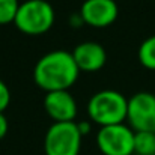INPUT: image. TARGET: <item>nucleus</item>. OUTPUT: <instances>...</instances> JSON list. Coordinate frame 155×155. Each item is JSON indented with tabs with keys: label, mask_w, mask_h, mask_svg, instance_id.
I'll return each instance as SVG.
<instances>
[{
	"label": "nucleus",
	"mask_w": 155,
	"mask_h": 155,
	"mask_svg": "<svg viewBox=\"0 0 155 155\" xmlns=\"http://www.w3.org/2000/svg\"><path fill=\"white\" fill-rule=\"evenodd\" d=\"M80 69L66 50H53L44 54L33 68L35 84L45 94L56 91H69L78 80Z\"/></svg>",
	"instance_id": "1"
},
{
	"label": "nucleus",
	"mask_w": 155,
	"mask_h": 155,
	"mask_svg": "<svg viewBox=\"0 0 155 155\" xmlns=\"http://www.w3.org/2000/svg\"><path fill=\"white\" fill-rule=\"evenodd\" d=\"M127 110L128 100L113 89H103L94 94L87 103V116L91 122L100 125V128L125 124Z\"/></svg>",
	"instance_id": "2"
},
{
	"label": "nucleus",
	"mask_w": 155,
	"mask_h": 155,
	"mask_svg": "<svg viewBox=\"0 0 155 155\" xmlns=\"http://www.w3.org/2000/svg\"><path fill=\"white\" fill-rule=\"evenodd\" d=\"M54 20V9L47 0H26L20 3L14 24L21 33L38 36L51 29Z\"/></svg>",
	"instance_id": "3"
},
{
	"label": "nucleus",
	"mask_w": 155,
	"mask_h": 155,
	"mask_svg": "<svg viewBox=\"0 0 155 155\" xmlns=\"http://www.w3.org/2000/svg\"><path fill=\"white\" fill-rule=\"evenodd\" d=\"M81 133L77 122H53L44 137L45 155H78Z\"/></svg>",
	"instance_id": "4"
},
{
	"label": "nucleus",
	"mask_w": 155,
	"mask_h": 155,
	"mask_svg": "<svg viewBox=\"0 0 155 155\" xmlns=\"http://www.w3.org/2000/svg\"><path fill=\"white\" fill-rule=\"evenodd\" d=\"M97 146L103 155H133L134 131L125 124L101 127L97 134Z\"/></svg>",
	"instance_id": "5"
},
{
	"label": "nucleus",
	"mask_w": 155,
	"mask_h": 155,
	"mask_svg": "<svg viewBox=\"0 0 155 155\" xmlns=\"http://www.w3.org/2000/svg\"><path fill=\"white\" fill-rule=\"evenodd\" d=\"M127 122L134 133H155V95L149 92H139L128 98Z\"/></svg>",
	"instance_id": "6"
},
{
	"label": "nucleus",
	"mask_w": 155,
	"mask_h": 155,
	"mask_svg": "<svg viewBox=\"0 0 155 155\" xmlns=\"http://www.w3.org/2000/svg\"><path fill=\"white\" fill-rule=\"evenodd\" d=\"M78 14L81 15L86 26L104 29L116 21L119 8L114 0H84Z\"/></svg>",
	"instance_id": "7"
},
{
	"label": "nucleus",
	"mask_w": 155,
	"mask_h": 155,
	"mask_svg": "<svg viewBox=\"0 0 155 155\" xmlns=\"http://www.w3.org/2000/svg\"><path fill=\"white\" fill-rule=\"evenodd\" d=\"M44 110L53 122H74L77 117V103L69 91L45 94Z\"/></svg>",
	"instance_id": "8"
},
{
	"label": "nucleus",
	"mask_w": 155,
	"mask_h": 155,
	"mask_svg": "<svg viewBox=\"0 0 155 155\" xmlns=\"http://www.w3.org/2000/svg\"><path fill=\"white\" fill-rule=\"evenodd\" d=\"M72 57L80 69L84 72H97L107 62V53L101 44L94 41H86L78 44L72 50Z\"/></svg>",
	"instance_id": "9"
},
{
	"label": "nucleus",
	"mask_w": 155,
	"mask_h": 155,
	"mask_svg": "<svg viewBox=\"0 0 155 155\" xmlns=\"http://www.w3.org/2000/svg\"><path fill=\"white\" fill-rule=\"evenodd\" d=\"M134 154L155 155V133L152 131L134 133Z\"/></svg>",
	"instance_id": "10"
},
{
	"label": "nucleus",
	"mask_w": 155,
	"mask_h": 155,
	"mask_svg": "<svg viewBox=\"0 0 155 155\" xmlns=\"http://www.w3.org/2000/svg\"><path fill=\"white\" fill-rule=\"evenodd\" d=\"M137 57L143 68H146L149 71H155V35L146 38L140 44Z\"/></svg>",
	"instance_id": "11"
},
{
	"label": "nucleus",
	"mask_w": 155,
	"mask_h": 155,
	"mask_svg": "<svg viewBox=\"0 0 155 155\" xmlns=\"http://www.w3.org/2000/svg\"><path fill=\"white\" fill-rule=\"evenodd\" d=\"M18 8H20L18 0H0V26L14 23Z\"/></svg>",
	"instance_id": "12"
},
{
	"label": "nucleus",
	"mask_w": 155,
	"mask_h": 155,
	"mask_svg": "<svg viewBox=\"0 0 155 155\" xmlns=\"http://www.w3.org/2000/svg\"><path fill=\"white\" fill-rule=\"evenodd\" d=\"M11 103V91L8 87V84L0 78V113H3Z\"/></svg>",
	"instance_id": "13"
},
{
	"label": "nucleus",
	"mask_w": 155,
	"mask_h": 155,
	"mask_svg": "<svg viewBox=\"0 0 155 155\" xmlns=\"http://www.w3.org/2000/svg\"><path fill=\"white\" fill-rule=\"evenodd\" d=\"M8 130H9V124H8V119L3 113H0V140L6 137L8 134Z\"/></svg>",
	"instance_id": "14"
},
{
	"label": "nucleus",
	"mask_w": 155,
	"mask_h": 155,
	"mask_svg": "<svg viewBox=\"0 0 155 155\" xmlns=\"http://www.w3.org/2000/svg\"><path fill=\"white\" fill-rule=\"evenodd\" d=\"M69 26L74 27V29H78V27L84 26V21H83L81 15H80V14H72V15L69 17Z\"/></svg>",
	"instance_id": "15"
},
{
	"label": "nucleus",
	"mask_w": 155,
	"mask_h": 155,
	"mask_svg": "<svg viewBox=\"0 0 155 155\" xmlns=\"http://www.w3.org/2000/svg\"><path fill=\"white\" fill-rule=\"evenodd\" d=\"M78 125V130L81 133V136H86L91 133V122H86V120H81V122H77Z\"/></svg>",
	"instance_id": "16"
}]
</instances>
